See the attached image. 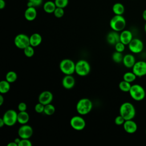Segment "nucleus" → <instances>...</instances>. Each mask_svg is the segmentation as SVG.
<instances>
[{
    "label": "nucleus",
    "mask_w": 146,
    "mask_h": 146,
    "mask_svg": "<svg viewBox=\"0 0 146 146\" xmlns=\"http://www.w3.org/2000/svg\"><path fill=\"white\" fill-rule=\"evenodd\" d=\"M119 114L127 120L133 119L136 115L134 106L130 102H124L121 104L119 108Z\"/></svg>",
    "instance_id": "f257e3e1"
},
{
    "label": "nucleus",
    "mask_w": 146,
    "mask_h": 146,
    "mask_svg": "<svg viewBox=\"0 0 146 146\" xmlns=\"http://www.w3.org/2000/svg\"><path fill=\"white\" fill-rule=\"evenodd\" d=\"M92 102L88 98H82L78 102L76 106V111L80 115H85L91 112L92 108Z\"/></svg>",
    "instance_id": "f03ea898"
},
{
    "label": "nucleus",
    "mask_w": 146,
    "mask_h": 146,
    "mask_svg": "<svg viewBox=\"0 0 146 146\" xmlns=\"http://www.w3.org/2000/svg\"><path fill=\"white\" fill-rule=\"evenodd\" d=\"M110 26L113 31H121L126 26V21L122 15H115L110 20Z\"/></svg>",
    "instance_id": "7ed1b4c3"
},
{
    "label": "nucleus",
    "mask_w": 146,
    "mask_h": 146,
    "mask_svg": "<svg viewBox=\"0 0 146 146\" xmlns=\"http://www.w3.org/2000/svg\"><path fill=\"white\" fill-rule=\"evenodd\" d=\"M59 68L64 75H72L75 72V63L70 59H64L59 63Z\"/></svg>",
    "instance_id": "20e7f679"
},
{
    "label": "nucleus",
    "mask_w": 146,
    "mask_h": 146,
    "mask_svg": "<svg viewBox=\"0 0 146 146\" xmlns=\"http://www.w3.org/2000/svg\"><path fill=\"white\" fill-rule=\"evenodd\" d=\"M131 97L136 101H141L145 96V91L144 88L140 85L135 84L132 85L129 91Z\"/></svg>",
    "instance_id": "39448f33"
},
{
    "label": "nucleus",
    "mask_w": 146,
    "mask_h": 146,
    "mask_svg": "<svg viewBox=\"0 0 146 146\" xmlns=\"http://www.w3.org/2000/svg\"><path fill=\"white\" fill-rule=\"evenodd\" d=\"M91 71L90 63L84 59H80L75 63V72L80 76H85Z\"/></svg>",
    "instance_id": "423d86ee"
},
{
    "label": "nucleus",
    "mask_w": 146,
    "mask_h": 146,
    "mask_svg": "<svg viewBox=\"0 0 146 146\" xmlns=\"http://www.w3.org/2000/svg\"><path fill=\"white\" fill-rule=\"evenodd\" d=\"M18 113L13 109L7 110L3 115V119L5 122V124L7 126L11 127L15 124L17 120Z\"/></svg>",
    "instance_id": "0eeeda50"
},
{
    "label": "nucleus",
    "mask_w": 146,
    "mask_h": 146,
    "mask_svg": "<svg viewBox=\"0 0 146 146\" xmlns=\"http://www.w3.org/2000/svg\"><path fill=\"white\" fill-rule=\"evenodd\" d=\"M14 43L17 48L23 50L25 48L30 45V37L25 34H19L14 38Z\"/></svg>",
    "instance_id": "6e6552de"
},
{
    "label": "nucleus",
    "mask_w": 146,
    "mask_h": 146,
    "mask_svg": "<svg viewBox=\"0 0 146 146\" xmlns=\"http://www.w3.org/2000/svg\"><path fill=\"white\" fill-rule=\"evenodd\" d=\"M70 124L71 127L76 131L83 130L86 125V121L83 117L78 115L72 117L70 119Z\"/></svg>",
    "instance_id": "1a4fd4ad"
},
{
    "label": "nucleus",
    "mask_w": 146,
    "mask_h": 146,
    "mask_svg": "<svg viewBox=\"0 0 146 146\" xmlns=\"http://www.w3.org/2000/svg\"><path fill=\"white\" fill-rule=\"evenodd\" d=\"M129 50L134 54H139L144 49V43L141 40L138 38H134L128 44Z\"/></svg>",
    "instance_id": "9d476101"
},
{
    "label": "nucleus",
    "mask_w": 146,
    "mask_h": 146,
    "mask_svg": "<svg viewBox=\"0 0 146 146\" xmlns=\"http://www.w3.org/2000/svg\"><path fill=\"white\" fill-rule=\"evenodd\" d=\"M132 72L137 77H142L146 75V62L140 60L136 62L132 67Z\"/></svg>",
    "instance_id": "9b49d317"
},
{
    "label": "nucleus",
    "mask_w": 146,
    "mask_h": 146,
    "mask_svg": "<svg viewBox=\"0 0 146 146\" xmlns=\"http://www.w3.org/2000/svg\"><path fill=\"white\" fill-rule=\"evenodd\" d=\"M33 134V129L30 125L22 124L18 130V135L21 139H30Z\"/></svg>",
    "instance_id": "f8f14e48"
},
{
    "label": "nucleus",
    "mask_w": 146,
    "mask_h": 146,
    "mask_svg": "<svg viewBox=\"0 0 146 146\" xmlns=\"http://www.w3.org/2000/svg\"><path fill=\"white\" fill-rule=\"evenodd\" d=\"M53 99V95L50 91H42L38 96V102L46 105L51 103Z\"/></svg>",
    "instance_id": "ddd939ff"
},
{
    "label": "nucleus",
    "mask_w": 146,
    "mask_h": 146,
    "mask_svg": "<svg viewBox=\"0 0 146 146\" xmlns=\"http://www.w3.org/2000/svg\"><path fill=\"white\" fill-rule=\"evenodd\" d=\"M123 125L124 131L128 133H134L137 129V124L132 119L125 120Z\"/></svg>",
    "instance_id": "4468645a"
},
{
    "label": "nucleus",
    "mask_w": 146,
    "mask_h": 146,
    "mask_svg": "<svg viewBox=\"0 0 146 146\" xmlns=\"http://www.w3.org/2000/svg\"><path fill=\"white\" fill-rule=\"evenodd\" d=\"M75 84V79L72 75H65L62 80V86L67 90L72 88Z\"/></svg>",
    "instance_id": "2eb2a0df"
},
{
    "label": "nucleus",
    "mask_w": 146,
    "mask_h": 146,
    "mask_svg": "<svg viewBox=\"0 0 146 146\" xmlns=\"http://www.w3.org/2000/svg\"><path fill=\"white\" fill-rule=\"evenodd\" d=\"M133 39L132 33L128 30H123L120 34V41L125 45H128Z\"/></svg>",
    "instance_id": "dca6fc26"
},
{
    "label": "nucleus",
    "mask_w": 146,
    "mask_h": 146,
    "mask_svg": "<svg viewBox=\"0 0 146 146\" xmlns=\"http://www.w3.org/2000/svg\"><path fill=\"white\" fill-rule=\"evenodd\" d=\"M106 39L107 42L111 45H115L117 42H120V34L117 31H112L108 33Z\"/></svg>",
    "instance_id": "f3484780"
},
{
    "label": "nucleus",
    "mask_w": 146,
    "mask_h": 146,
    "mask_svg": "<svg viewBox=\"0 0 146 146\" xmlns=\"http://www.w3.org/2000/svg\"><path fill=\"white\" fill-rule=\"evenodd\" d=\"M122 62L127 68H132L136 63V59L132 54H128L124 56Z\"/></svg>",
    "instance_id": "a211bd4d"
},
{
    "label": "nucleus",
    "mask_w": 146,
    "mask_h": 146,
    "mask_svg": "<svg viewBox=\"0 0 146 146\" xmlns=\"http://www.w3.org/2000/svg\"><path fill=\"white\" fill-rule=\"evenodd\" d=\"M37 15V12L34 7H27L25 11V18L29 21H34Z\"/></svg>",
    "instance_id": "6ab92c4d"
},
{
    "label": "nucleus",
    "mask_w": 146,
    "mask_h": 146,
    "mask_svg": "<svg viewBox=\"0 0 146 146\" xmlns=\"http://www.w3.org/2000/svg\"><path fill=\"white\" fill-rule=\"evenodd\" d=\"M42 41V37L39 33H33L30 36V44L33 47L38 46Z\"/></svg>",
    "instance_id": "aec40b11"
},
{
    "label": "nucleus",
    "mask_w": 146,
    "mask_h": 146,
    "mask_svg": "<svg viewBox=\"0 0 146 146\" xmlns=\"http://www.w3.org/2000/svg\"><path fill=\"white\" fill-rule=\"evenodd\" d=\"M30 119V116L29 113L26 111H19V113H18V117L17 120L18 122L22 124H27Z\"/></svg>",
    "instance_id": "412c9836"
},
{
    "label": "nucleus",
    "mask_w": 146,
    "mask_h": 146,
    "mask_svg": "<svg viewBox=\"0 0 146 146\" xmlns=\"http://www.w3.org/2000/svg\"><path fill=\"white\" fill-rule=\"evenodd\" d=\"M56 8V5L54 2L47 1L43 5V10L47 13H53Z\"/></svg>",
    "instance_id": "4be33fe9"
},
{
    "label": "nucleus",
    "mask_w": 146,
    "mask_h": 146,
    "mask_svg": "<svg viewBox=\"0 0 146 146\" xmlns=\"http://www.w3.org/2000/svg\"><path fill=\"white\" fill-rule=\"evenodd\" d=\"M124 6L121 3H115L112 6V11L115 15H122L124 13Z\"/></svg>",
    "instance_id": "5701e85b"
},
{
    "label": "nucleus",
    "mask_w": 146,
    "mask_h": 146,
    "mask_svg": "<svg viewBox=\"0 0 146 146\" xmlns=\"http://www.w3.org/2000/svg\"><path fill=\"white\" fill-rule=\"evenodd\" d=\"M10 89V83L6 80H3L0 82V93L5 94L7 93Z\"/></svg>",
    "instance_id": "b1692460"
},
{
    "label": "nucleus",
    "mask_w": 146,
    "mask_h": 146,
    "mask_svg": "<svg viewBox=\"0 0 146 146\" xmlns=\"http://www.w3.org/2000/svg\"><path fill=\"white\" fill-rule=\"evenodd\" d=\"M132 85L131 84V83L128 82L124 80L121 81L119 84V89L124 92H127L129 91Z\"/></svg>",
    "instance_id": "393cba45"
},
{
    "label": "nucleus",
    "mask_w": 146,
    "mask_h": 146,
    "mask_svg": "<svg viewBox=\"0 0 146 146\" xmlns=\"http://www.w3.org/2000/svg\"><path fill=\"white\" fill-rule=\"evenodd\" d=\"M17 77V74L15 71H10L7 72L6 75V80L10 83H12L16 81Z\"/></svg>",
    "instance_id": "a878e982"
},
{
    "label": "nucleus",
    "mask_w": 146,
    "mask_h": 146,
    "mask_svg": "<svg viewBox=\"0 0 146 146\" xmlns=\"http://www.w3.org/2000/svg\"><path fill=\"white\" fill-rule=\"evenodd\" d=\"M136 75L132 71V72H127L123 75V80L131 83L135 81L136 79Z\"/></svg>",
    "instance_id": "bb28decb"
},
{
    "label": "nucleus",
    "mask_w": 146,
    "mask_h": 146,
    "mask_svg": "<svg viewBox=\"0 0 146 146\" xmlns=\"http://www.w3.org/2000/svg\"><path fill=\"white\" fill-rule=\"evenodd\" d=\"M55 112V107L54 105L50 103L46 105H44V113L48 116L52 115Z\"/></svg>",
    "instance_id": "cd10ccee"
},
{
    "label": "nucleus",
    "mask_w": 146,
    "mask_h": 146,
    "mask_svg": "<svg viewBox=\"0 0 146 146\" xmlns=\"http://www.w3.org/2000/svg\"><path fill=\"white\" fill-rule=\"evenodd\" d=\"M123 57H124V56L123 55L122 52H118L116 51L115 52H114L112 55V59L113 61L117 63H121V62H123Z\"/></svg>",
    "instance_id": "c85d7f7f"
},
{
    "label": "nucleus",
    "mask_w": 146,
    "mask_h": 146,
    "mask_svg": "<svg viewBox=\"0 0 146 146\" xmlns=\"http://www.w3.org/2000/svg\"><path fill=\"white\" fill-rule=\"evenodd\" d=\"M23 52L26 56L28 58H31L34 55V47L31 45L28 46L23 49Z\"/></svg>",
    "instance_id": "c756f323"
},
{
    "label": "nucleus",
    "mask_w": 146,
    "mask_h": 146,
    "mask_svg": "<svg viewBox=\"0 0 146 146\" xmlns=\"http://www.w3.org/2000/svg\"><path fill=\"white\" fill-rule=\"evenodd\" d=\"M54 2L56 7L64 9L67 6L68 3V0H55Z\"/></svg>",
    "instance_id": "7c9ffc66"
},
{
    "label": "nucleus",
    "mask_w": 146,
    "mask_h": 146,
    "mask_svg": "<svg viewBox=\"0 0 146 146\" xmlns=\"http://www.w3.org/2000/svg\"><path fill=\"white\" fill-rule=\"evenodd\" d=\"M53 13L55 17L60 18H62L64 15V11L63 8L56 7V8L55 9V10Z\"/></svg>",
    "instance_id": "2f4dec72"
},
{
    "label": "nucleus",
    "mask_w": 146,
    "mask_h": 146,
    "mask_svg": "<svg viewBox=\"0 0 146 146\" xmlns=\"http://www.w3.org/2000/svg\"><path fill=\"white\" fill-rule=\"evenodd\" d=\"M43 2V0H29L27 4V7H36L40 6Z\"/></svg>",
    "instance_id": "473e14b6"
},
{
    "label": "nucleus",
    "mask_w": 146,
    "mask_h": 146,
    "mask_svg": "<svg viewBox=\"0 0 146 146\" xmlns=\"http://www.w3.org/2000/svg\"><path fill=\"white\" fill-rule=\"evenodd\" d=\"M115 49L116 51L120 52H123L124 50H125V45L123 43L121 42H117L115 46Z\"/></svg>",
    "instance_id": "72a5a7b5"
},
{
    "label": "nucleus",
    "mask_w": 146,
    "mask_h": 146,
    "mask_svg": "<svg viewBox=\"0 0 146 146\" xmlns=\"http://www.w3.org/2000/svg\"><path fill=\"white\" fill-rule=\"evenodd\" d=\"M44 105L39 102L36 104L34 107L35 111L38 113H43L44 112Z\"/></svg>",
    "instance_id": "f704fd0d"
},
{
    "label": "nucleus",
    "mask_w": 146,
    "mask_h": 146,
    "mask_svg": "<svg viewBox=\"0 0 146 146\" xmlns=\"http://www.w3.org/2000/svg\"><path fill=\"white\" fill-rule=\"evenodd\" d=\"M125 121V120L120 114H119V115L117 116L115 119V124H116L117 125H123Z\"/></svg>",
    "instance_id": "c9c22d12"
},
{
    "label": "nucleus",
    "mask_w": 146,
    "mask_h": 146,
    "mask_svg": "<svg viewBox=\"0 0 146 146\" xmlns=\"http://www.w3.org/2000/svg\"><path fill=\"white\" fill-rule=\"evenodd\" d=\"M32 143L29 139H21L18 146H31Z\"/></svg>",
    "instance_id": "e433bc0d"
},
{
    "label": "nucleus",
    "mask_w": 146,
    "mask_h": 146,
    "mask_svg": "<svg viewBox=\"0 0 146 146\" xmlns=\"http://www.w3.org/2000/svg\"><path fill=\"white\" fill-rule=\"evenodd\" d=\"M27 108V104L25 102H21L18 105V109L19 111H26Z\"/></svg>",
    "instance_id": "4c0bfd02"
},
{
    "label": "nucleus",
    "mask_w": 146,
    "mask_h": 146,
    "mask_svg": "<svg viewBox=\"0 0 146 146\" xmlns=\"http://www.w3.org/2000/svg\"><path fill=\"white\" fill-rule=\"evenodd\" d=\"M5 2L4 0H0V9H3L5 7Z\"/></svg>",
    "instance_id": "58836bf2"
},
{
    "label": "nucleus",
    "mask_w": 146,
    "mask_h": 146,
    "mask_svg": "<svg viewBox=\"0 0 146 146\" xmlns=\"http://www.w3.org/2000/svg\"><path fill=\"white\" fill-rule=\"evenodd\" d=\"M7 146H18V144H17L14 141H11V142H10L9 143H8Z\"/></svg>",
    "instance_id": "ea45409f"
},
{
    "label": "nucleus",
    "mask_w": 146,
    "mask_h": 146,
    "mask_svg": "<svg viewBox=\"0 0 146 146\" xmlns=\"http://www.w3.org/2000/svg\"><path fill=\"white\" fill-rule=\"evenodd\" d=\"M142 17L143 19L146 22V9L144 10L142 13Z\"/></svg>",
    "instance_id": "a19ab883"
},
{
    "label": "nucleus",
    "mask_w": 146,
    "mask_h": 146,
    "mask_svg": "<svg viewBox=\"0 0 146 146\" xmlns=\"http://www.w3.org/2000/svg\"><path fill=\"white\" fill-rule=\"evenodd\" d=\"M4 102V98L3 95H0V106H2Z\"/></svg>",
    "instance_id": "79ce46f5"
},
{
    "label": "nucleus",
    "mask_w": 146,
    "mask_h": 146,
    "mask_svg": "<svg viewBox=\"0 0 146 146\" xmlns=\"http://www.w3.org/2000/svg\"><path fill=\"white\" fill-rule=\"evenodd\" d=\"M4 125H5V122H4L3 118L2 117L0 118V127H3Z\"/></svg>",
    "instance_id": "37998d69"
},
{
    "label": "nucleus",
    "mask_w": 146,
    "mask_h": 146,
    "mask_svg": "<svg viewBox=\"0 0 146 146\" xmlns=\"http://www.w3.org/2000/svg\"><path fill=\"white\" fill-rule=\"evenodd\" d=\"M21 138L19 137H17V138H15V139H14V141L17 143V144H18H18H19V143L20 142V141H21Z\"/></svg>",
    "instance_id": "c03bdc74"
},
{
    "label": "nucleus",
    "mask_w": 146,
    "mask_h": 146,
    "mask_svg": "<svg viewBox=\"0 0 146 146\" xmlns=\"http://www.w3.org/2000/svg\"><path fill=\"white\" fill-rule=\"evenodd\" d=\"M144 30H145V32L146 33V23H145V24L144 25Z\"/></svg>",
    "instance_id": "a18cd8bd"
},
{
    "label": "nucleus",
    "mask_w": 146,
    "mask_h": 146,
    "mask_svg": "<svg viewBox=\"0 0 146 146\" xmlns=\"http://www.w3.org/2000/svg\"><path fill=\"white\" fill-rule=\"evenodd\" d=\"M145 134H146V129H145Z\"/></svg>",
    "instance_id": "49530a36"
}]
</instances>
